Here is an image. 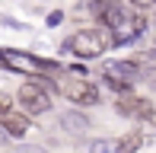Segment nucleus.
<instances>
[{
	"instance_id": "1",
	"label": "nucleus",
	"mask_w": 156,
	"mask_h": 153,
	"mask_svg": "<svg viewBox=\"0 0 156 153\" xmlns=\"http://www.w3.org/2000/svg\"><path fill=\"white\" fill-rule=\"evenodd\" d=\"M108 48V32L105 29H80L76 35L64 41V51H70L80 61H96L102 58V51Z\"/></svg>"
},
{
	"instance_id": "2",
	"label": "nucleus",
	"mask_w": 156,
	"mask_h": 153,
	"mask_svg": "<svg viewBox=\"0 0 156 153\" xmlns=\"http://www.w3.org/2000/svg\"><path fill=\"white\" fill-rule=\"evenodd\" d=\"M16 99H19V105H23V112L26 115H45V112H51V93H48L41 83H23V86L16 89Z\"/></svg>"
},
{
	"instance_id": "3",
	"label": "nucleus",
	"mask_w": 156,
	"mask_h": 153,
	"mask_svg": "<svg viewBox=\"0 0 156 153\" xmlns=\"http://www.w3.org/2000/svg\"><path fill=\"white\" fill-rule=\"evenodd\" d=\"M61 93L67 96L73 105H80V109H93V105L102 102L99 89H96L89 80H70V83H64V86H61Z\"/></svg>"
},
{
	"instance_id": "4",
	"label": "nucleus",
	"mask_w": 156,
	"mask_h": 153,
	"mask_svg": "<svg viewBox=\"0 0 156 153\" xmlns=\"http://www.w3.org/2000/svg\"><path fill=\"white\" fill-rule=\"evenodd\" d=\"M86 10H89V16L96 19L99 26H115L118 19L124 16V10H121V0H89L86 3Z\"/></svg>"
},
{
	"instance_id": "5",
	"label": "nucleus",
	"mask_w": 156,
	"mask_h": 153,
	"mask_svg": "<svg viewBox=\"0 0 156 153\" xmlns=\"http://www.w3.org/2000/svg\"><path fill=\"white\" fill-rule=\"evenodd\" d=\"M0 128L6 131V137H26V131L32 128L29 124V115H19V112H6V115H0Z\"/></svg>"
},
{
	"instance_id": "6",
	"label": "nucleus",
	"mask_w": 156,
	"mask_h": 153,
	"mask_svg": "<svg viewBox=\"0 0 156 153\" xmlns=\"http://www.w3.org/2000/svg\"><path fill=\"white\" fill-rule=\"evenodd\" d=\"M105 73L134 83V80H140V64H134V61H108V64H105Z\"/></svg>"
},
{
	"instance_id": "7",
	"label": "nucleus",
	"mask_w": 156,
	"mask_h": 153,
	"mask_svg": "<svg viewBox=\"0 0 156 153\" xmlns=\"http://www.w3.org/2000/svg\"><path fill=\"white\" fill-rule=\"evenodd\" d=\"M58 124L67 131V134H86V131H89V118L83 112H61Z\"/></svg>"
},
{
	"instance_id": "8",
	"label": "nucleus",
	"mask_w": 156,
	"mask_h": 153,
	"mask_svg": "<svg viewBox=\"0 0 156 153\" xmlns=\"http://www.w3.org/2000/svg\"><path fill=\"white\" fill-rule=\"evenodd\" d=\"M153 99H147V96H134V105H131V118H137V121H144L147 115L153 112Z\"/></svg>"
},
{
	"instance_id": "9",
	"label": "nucleus",
	"mask_w": 156,
	"mask_h": 153,
	"mask_svg": "<svg viewBox=\"0 0 156 153\" xmlns=\"http://www.w3.org/2000/svg\"><path fill=\"white\" fill-rule=\"evenodd\" d=\"M140 144H144V137H140L137 131H131V134L118 137V153H137V150H140Z\"/></svg>"
},
{
	"instance_id": "10",
	"label": "nucleus",
	"mask_w": 156,
	"mask_h": 153,
	"mask_svg": "<svg viewBox=\"0 0 156 153\" xmlns=\"http://www.w3.org/2000/svg\"><path fill=\"white\" fill-rule=\"evenodd\" d=\"M89 153H118V141L99 137V141H93V144H89Z\"/></svg>"
},
{
	"instance_id": "11",
	"label": "nucleus",
	"mask_w": 156,
	"mask_h": 153,
	"mask_svg": "<svg viewBox=\"0 0 156 153\" xmlns=\"http://www.w3.org/2000/svg\"><path fill=\"white\" fill-rule=\"evenodd\" d=\"M102 83H105V86H108V89H115V93H131V86H134V83H127V80H118V76H108V73H105L102 76Z\"/></svg>"
},
{
	"instance_id": "12",
	"label": "nucleus",
	"mask_w": 156,
	"mask_h": 153,
	"mask_svg": "<svg viewBox=\"0 0 156 153\" xmlns=\"http://www.w3.org/2000/svg\"><path fill=\"white\" fill-rule=\"evenodd\" d=\"M6 112H13V96L0 93V115H6Z\"/></svg>"
},
{
	"instance_id": "13",
	"label": "nucleus",
	"mask_w": 156,
	"mask_h": 153,
	"mask_svg": "<svg viewBox=\"0 0 156 153\" xmlns=\"http://www.w3.org/2000/svg\"><path fill=\"white\" fill-rule=\"evenodd\" d=\"M70 73H73L76 80H86V76H89V70H86V64H70Z\"/></svg>"
},
{
	"instance_id": "14",
	"label": "nucleus",
	"mask_w": 156,
	"mask_h": 153,
	"mask_svg": "<svg viewBox=\"0 0 156 153\" xmlns=\"http://www.w3.org/2000/svg\"><path fill=\"white\" fill-rule=\"evenodd\" d=\"M131 6L137 13H144V10H150V6H156V0H131Z\"/></svg>"
},
{
	"instance_id": "15",
	"label": "nucleus",
	"mask_w": 156,
	"mask_h": 153,
	"mask_svg": "<svg viewBox=\"0 0 156 153\" xmlns=\"http://www.w3.org/2000/svg\"><path fill=\"white\" fill-rule=\"evenodd\" d=\"M61 19H64V13H61V10H58V13H51V16H48V26H58Z\"/></svg>"
},
{
	"instance_id": "16",
	"label": "nucleus",
	"mask_w": 156,
	"mask_h": 153,
	"mask_svg": "<svg viewBox=\"0 0 156 153\" xmlns=\"http://www.w3.org/2000/svg\"><path fill=\"white\" fill-rule=\"evenodd\" d=\"M19 153H45L41 147H19Z\"/></svg>"
},
{
	"instance_id": "17",
	"label": "nucleus",
	"mask_w": 156,
	"mask_h": 153,
	"mask_svg": "<svg viewBox=\"0 0 156 153\" xmlns=\"http://www.w3.org/2000/svg\"><path fill=\"white\" fill-rule=\"evenodd\" d=\"M3 141H6V131H3V128H0V144H3Z\"/></svg>"
}]
</instances>
